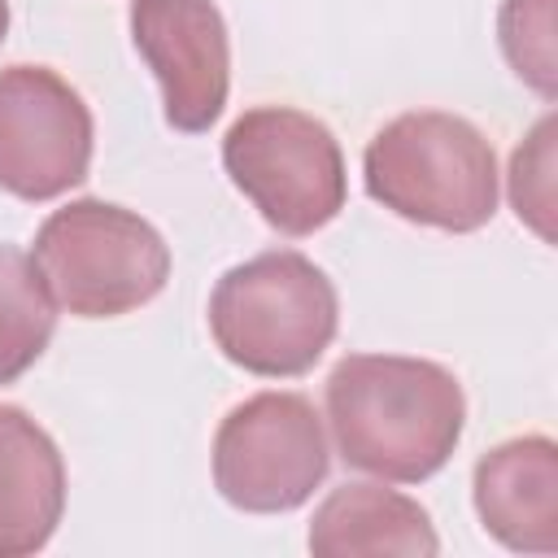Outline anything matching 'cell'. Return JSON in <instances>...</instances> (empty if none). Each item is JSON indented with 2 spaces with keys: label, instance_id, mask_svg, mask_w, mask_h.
Wrapping results in <instances>:
<instances>
[{
  "label": "cell",
  "instance_id": "cell-1",
  "mask_svg": "<svg viewBox=\"0 0 558 558\" xmlns=\"http://www.w3.org/2000/svg\"><path fill=\"white\" fill-rule=\"evenodd\" d=\"M327 423L349 466L418 484L453 458L466 423V397L440 362L349 353L327 375Z\"/></svg>",
  "mask_w": 558,
  "mask_h": 558
},
{
  "label": "cell",
  "instance_id": "cell-2",
  "mask_svg": "<svg viewBox=\"0 0 558 558\" xmlns=\"http://www.w3.org/2000/svg\"><path fill=\"white\" fill-rule=\"evenodd\" d=\"M340 327L336 283L296 248H270L231 266L209 296V331L248 375H305Z\"/></svg>",
  "mask_w": 558,
  "mask_h": 558
},
{
  "label": "cell",
  "instance_id": "cell-3",
  "mask_svg": "<svg viewBox=\"0 0 558 558\" xmlns=\"http://www.w3.org/2000/svg\"><path fill=\"white\" fill-rule=\"evenodd\" d=\"M366 192L405 222L480 231L497 214L493 144L458 113L414 109L375 131L362 157Z\"/></svg>",
  "mask_w": 558,
  "mask_h": 558
},
{
  "label": "cell",
  "instance_id": "cell-4",
  "mask_svg": "<svg viewBox=\"0 0 558 558\" xmlns=\"http://www.w3.org/2000/svg\"><path fill=\"white\" fill-rule=\"evenodd\" d=\"M35 270L74 318H118L148 305L170 279L161 231L113 201H70L35 231Z\"/></svg>",
  "mask_w": 558,
  "mask_h": 558
},
{
  "label": "cell",
  "instance_id": "cell-5",
  "mask_svg": "<svg viewBox=\"0 0 558 558\" xmlns=\"http://www.w3.org/2000/svg\"><path fill=\"white\" fill-rule=\"evenodd\" d=\"M222 166L283 235H314L344 209V157L327 122L292 105H257L222 135Z\"/></svg>",
  "mask_w": 558,
  "mask_h": 558
},
{
  "label": "cell",
  "instance_id": "cell-6",
  "mask_svg": "<svg viewBox=\"0 0 558 558\" xmlns=\"http://www.w3.org/2000/svg\"><path fill=\"white\" fill-rule=\"evenodd\" d=\"M331 453L323 418L301 392H257L240 401L214 436V488L248 514H283L314 497Z\"/></svg>",
  "mask_w": 558,
  "mask_h": 558
},
{
  "label": "cell",
  "instance_id": "cell-7",
  "mask_svg": "<svg viewBox=\"0 0 558 558\" xmlns=\"http://www.w3.org/2000/svg\"><path fill=\"white\" fill-rule=\"evenodd\" d=\"M92 109L48 65L0 70V187L17 201H52L87 179Z\"/></svg>",
  "mask_w": 558,
  "mask_h": 558
},
{
  "label": "cell",
  "instance_id": "cell-8",
  "mask_svg": "<svg viewBox=\"0 0 558 558\" xmlns=\"http://www.w3.org/2000/svg\"><path fill=\"white\" fill-rule=\"evenodd\" d=\"M131 39L161 83L166 122L201 135L218 122L231 87L227 22L214 0H131Z\"/></svg>",
  "mask_w": 558,
  "mask_h": 558
},
{
  "label": "cell",
  "instance_id": "cell-9",
  "mask_svg": "<svg viewBox=\"0 0 558 558\" xmlns=\"http://www.w3.org/2000/svg\"><path fill=\"white\" fill-rule=\"evenodd\" d=\"M480 523L514 554L558 549V445L514 436L475 462Z\"/></svg>",
  "mask_w": 558,
  "mask_h": 558
},
{
  "label": "cell",
  "instance_id": "cell-10",
  "mask_svg": "<svg viewBox=\"0 0 558 558\" xmlns=\"http://www.w3.org/2000/svg\"><path fill=\"white\" fill-rule=\"evenodd\" d=\"M65 510L57 440L22 410L0 405V558L39 554Z\"/></svg>",
  "mask_w": 558,
  "mask_h": 558
},
{
  "label": "cell",
  "instance_id": "cell-11",
  "mask_svg": "<svg viewBox=\"0 0 558 558\" xmlns=\"http://www.w3.org/2000/svg\"><path fill=\"white\" fill-rule=\"evenodd\" d=\"M440 549L432 514L384 484H340L310 519V554L318 558H427Z\"/></svg>",
  "mask_w": 558,
  "mask_h": 558
},
{
  "label": "cell",
  "instance_id": "cell-12",
  "mask_svg": "<svg viewBox=\"0 0 558 558\" xmlns=\"http://www.w3.org/2000/svg\"><path fill=\"white\" fill-rule=\"evenodd\" d=\"M57 331V301L48 296L35 257L0 244V388L22 379Z\"/></svg>",
  "mask_w": 558,
  "mask_h": 558
},
{
  "label": "cell",
  "instance_id": "cell-13",
  "mask_svg": "<svg viewBox=\"0 0 558 558\" xmlns=\"http://www.w3.org/2000/svg\"><path fill=\"white\" fill-rule=\"evenodd\" d=\"M497 39L519 78H527L541 96L554 100V0H506L497 13Z\"/></svg>",
  "mask_w": 558,
  "mask_h": 558
},
{
  "label": "cell",
  "instance_id": "cell-14",
  "mask_svg": "<svg viewBox=\"0 0 558 558\" xmlns=\"http://www.w3.org/2000/svg\"><path fill=\"white\" fill-rule=\"evenodd\" d=\"M554 153V118H545L532 140L523 148H514V161H510V201L519 209V218H527L545 240H554V227H549V205H554V183H549V161Z\"/></svg>",
  "mask_w": 558,
  "mask_h": 558
},
{
  "label": "cell",
  "instance_id": "cell-15",
  "mask_svg": "<svg viewBox=\"0 0 558 558\" xmlns=\"http://www.w3.org/2000/svg\"><path fill=\"white\" fill-rule=\"evenodd\" d=\"M4 35H9V0H0V44H4Z\"/></svg>",
  "mask_w": 558,
  "mask_h": 558
}]
</instances>
